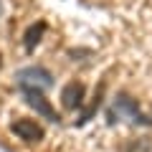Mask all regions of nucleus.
Wrapping results in <instances>:
<instances>
[{
    "mask_svg": "<svg viewBox=\"0 0 152 152\" xmlns=\"http://www.w3.org/2000/svg\"><path fill=\"white\" fill-rule=\"evenodd\" d=\"M0 66H3V58H0Z\"/></svg>",
    "mask_w": 152,
    "mask_h": 152,
    "instance_id": "nucleus-9",
    "label": "nucleus"
},
{
    "mask_svg": "<svg viewBox=\"0 0 152 152\" xmlns=\"http://www.w3.org/2000/svg\"><path fill=\"white\" fill-rule=\"evenodd\" d=\"M46 28H48V23H46V20H36V23H31V26L26 28V33H23V48H26L28 53L36 51V46L41 43Z\"/></svg>",
    "mask_w": 152,
    "mask_h": 152,
    "instance_id": "nucleus-7",
    "label": "nucleus"
},
{
    "mask_svg": "<svg viewBox=\"0 0 152 152\" xmlns=\"http://www.w3.org/2000/svg\"><path fill=\"white\" fill-rule=\"evenodd\" d=\"M10 129H13V134H18L23 142H41L46 137L43 127L38 124L36 119H15L10 124Z\"/></svg>",
    "mask_w": 152,
    "mask_h": 152,
    "instance_id": "nucleus-5",
    "label": "nucleus"
},
{
    "mask_svg": "<svg viewBox=\"0 0 152 152\" xmlns=\"http://www.w3.org/2000/svg\"><path fill=\"white\" fill-rule=\"evenodd\" d=\"M0 10H3V0H0Z\"/></svg>",
    "mask_w": 152,
    "mask_h": 152,
    "instance_id": "nucleus-8",
    "label": "nucleus"
},
{
    "mask_svg": "<svg viewBox=\"0 0 152 152\" xmlns=\"http://www.w3.org/2000/svg\"><path fill=\"white\" fill-rule=\"evenodd\" d=\"M84 99H86V86H84L81 81H69L61 89V104H64V109H69V112L81 109Z\"/></svg>",
    "mask_w": 152,
    "mask_h": 152,
    "instance_id": "nucleus-4",
    "label": "nucleus"
},
{
    "mask_svg": "<svg viewBox=\"0 0 152 152\" xmlns=\"http://www.w3.org/2000/svg\"><path fill=\"white\" fill-rule=\"evenodd\" d=\"M119 119H129L132 124H140V127H152V114L142 112L137 99H132L127 91H119L114 96L112 107L107 109V122L109 124H117Z\"/></svg>",
    "mask_w": 152,
    "mask_h": 152,
    "instance_id": "nucleus-1",
    "label": "nucleus"
},
{
    "mask_svg": "<svg viewBox=\"0 0 152 152\" xmlns=\"http://www.w3.org/2000/svg\"><path fill=\"white\" fill-rule=\"evenodd\" d=\"M15 86L20 89H36V91H46L53 86V74L46 66H26L15 74Z\"/></svg>",
    "mask_w": 152,
    "mask_h": 152,
    "instance_id": "nucleus-2",
    "label": "nucleus"
},
{
    "mask_svg": "<svg viewBox=\"0 0 152 152\" xmlns=\"http://www.w3.org/2000/svg\"><path fill=\"white\" fill-rule=\"evenodd\" d=\"M23 96H26V104L31 109H36V114H41L43 119H48V122H58L61 117L56 114V109L51 107V102L46 99V94L43 91H36V89H23Z\"/></svg>",
    "mask_w": 152,
    "mask_h": 152,
    "instance_id": "nucleus-3",
    "label": "nucleus"
},
{
    "mask_svg": "<svg viewBox=\"0 0 152 152\" xmlns=\"http://www.w3.org/2000/svg\"><path fill=\"white\" fill-rule=\"evenodd\" d=\"M104 91H107V84H99V89H96V94H94V99L86 104V107H81L79 109V119H76V127H84L89 119H94V114L102 109V104H104Z\"/></svg>",
    "mask_w": 152,
    "mask_h": 152,
    "instance_id": "nucleus-6",
    "label": "nucleus"
}]
</instances>
